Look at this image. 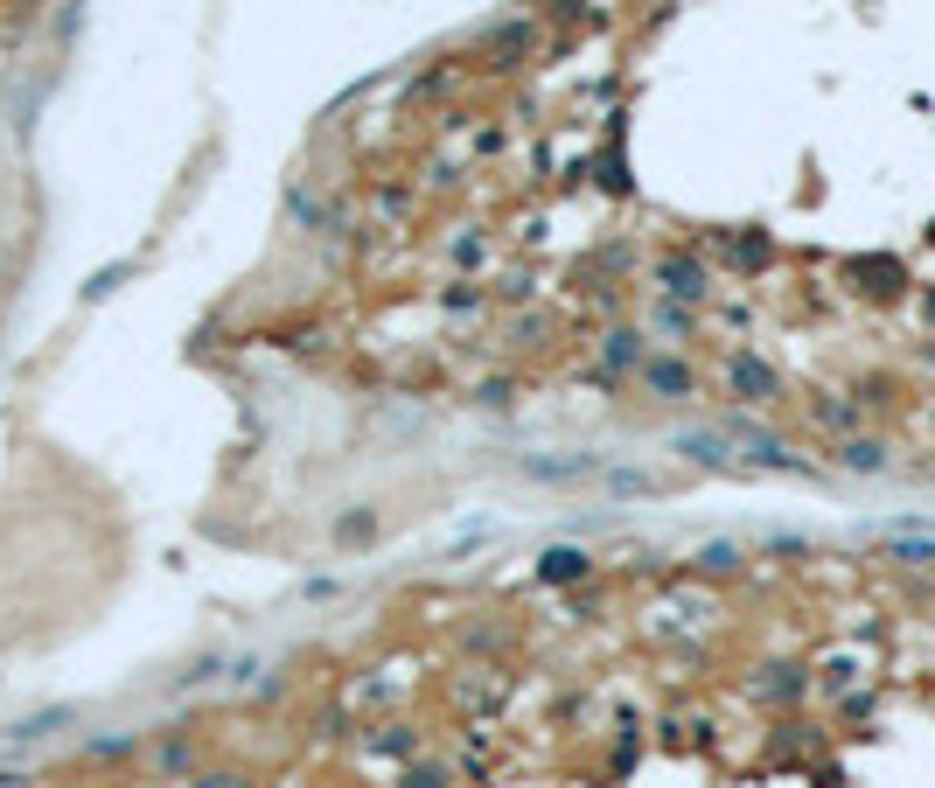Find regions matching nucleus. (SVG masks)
I'll list each match as a JSON object with an SVG mask.
<instances>
[{
    "label": "nucleus",
    "mask_w": 935,
    "mask_h": 788,
    "mask_svg": "<svg viewBox=\"0 0 935 788\" xmlns=\"http://www.w3.org/2000/svg\"><path fill=\"white\" fill-rule=\"evenodd\" d=\"M601 189H607V196H628V189H636V182H628V168H622V147L601 153Z\"/></svg>",
    "instance_id": "nucleus-19"
},
{
    "label": "nucleus",
    "mask_w": 935,
    "mask_h": 788,
    "mask_svg": "<svg viewBox=\"0 0 935 788\" xmlns=\"http://www.w3.org/2000/svg\"><path fill=\"white\" fill-rule=\"evenodd\" d=\"M524 475L531 482H580V475H601V460L594 454H531Z\"/></svg>",
    "instance_id": "nucleus-8"
},
{
    "label": "nucleus",
    "mask_w": 935,
    "mask_h": 788,
    "mask_svg": "<svg viewBox=\"0 0 935 788\" xmlns=\"http://www.w3.org/2000/svg\"><path fill=\"white\" fill-rule=\"evenodd\" d=\"M636 384L657 398V406H684V398H698V370L684 356H663V350H650V363L636 370Z\"/></svg>",
    "instance_id": "nucleus-3"
},
{
    "label": "nucleus",
    "mask_w": 935,
    "mask_h": 788,
    "mask_svg": "<svg viewBox=\"0 0 935 788\" xmlns=\"http://www.w3.org/2000/svg\"><path fill=\"white\" fill-rule=\"evenodd\" d=\"M650 279H657L671 300H692V307H698V300H712V273H705V265H698L692 252H663Z\"/></svg>",
    "instance_id": "nucleus-5"
},
{
    "label": "nucleus",
    "mask_w": 935,
    "mask_h": 788,
    "mask_svg": "<svg viewBox=\"0 0 935 788\" xmlns=\"http://www.w3.org/2000/svg\"><path fill=\"white\" fill-rule=\"evenodd\" d=\"M475 398H482V406H510V384L489 377V384H475Z\"/></svg>",
    "instance_id": "nucleus-28"
},
{
    "label": "nucleus",
    "mask_w": 935,
    "mask_h": 788,
    "mask_svg": "<svg viewBox=\"0 0 935 788\" xmlns=\"http://www.w3.org/2000/svg\"><path fill=\"white\" fill-rule=\"evenodd\" d=\"M642 363H650V342H642V329H607V335H601V377H636Z\"/></svg>",
    "instance_id": "nucleus-7"
},
{
    "label": "nucleus",
    "mask_w": 935,
    "mask_h": 788,
    "mask_svg": "<svg viewBox=\"0 0 935 788\" xmlns=\"http://www.w3.org/2000/svg\"><path fill=\"white\" fill-rule=\"evenodd\" d=\"M586 572H594V559H586L580 545H551L545 559H538V580H545V586H580Z\"/></svg>",
    "instance_id": "nucleus-9"
},
{
    "label": "nucleus",
    "mask_w": 935,
    "mask_h": 788,
    "mask_svg": "<svg viewBox=\"0 0 935 788\" xmlns=\"http://www.w3.org/2000/svg\"><path fill=\"white\" fill-rule=\"evenodd\" d=\"M922 321H928V329H935V286H928V294H922Z\"/></svg>",
    "instance_id": "nucleus-29"
},
{
    "label": "nucleus",
    "mask_w": 935,
    "mask_h": 788,
    "mask_svg": "<svg viewBox=\"0 0 935 788\" xmlns=\"http://www.w3.org/2000/svg\"><path fill=\"white\" fill-rule=\"evenodd\" d=\"M140 754V740L133 733H105V740H84V761H133Z\"/></svg>",
    "instance_id": "nucleus-16"
},
{
    "label": "nucleus",
    "mask_w": 935,
    "mask_h": 788,
    "mask_svg": "<svg viewBox=\"0 0 935 788\" xmlns=\"http://www.w3.org/2000/svg\"><path fill=\"white\" fill-rule=\"evenodd\" d=\"M64 719H70V712H35V719H22V726H14V733H8V740H14V746H28V740H43V733H56V726H64Z\"/></svg>",
    "instance_id": "nucleus-20"
},
{
    "label": "nucleus",
    "mask_w": 935,
    "mask_h": 788,
    "mask_svg": "<svg viewBox=\"0 0 935 788\" xmlns=\"http://www.w3.org/2000/svg\"><path fill=\"white\" fill-rule=\"evenodd\" d=\"M893 559H908V566H935V545H922V537H893Z\"/></svg>",
    "instance_id": "nucleus-23"
},
{
    "label": "nucleus",
    "mask_w": 935,
    "mask_h": 788,
    "mask_svg": "<svg viewBox=\"0 0 935 788\" xmlns=\"http://www.w3.org/2000/svg\"><path fill=\"white\" fill-rule=\"evenodd\" d=\"M126 273H133V259H119V265H105V273H99V279H91V286H84V300H105V294H112V286H119V279H126Z\"/></svg>",
    "instance_id": "nucleus-22"
},
{
    "label": "nucleus",
    "mask_w": 935,
    "mask_h": 788,
    "mask_svg": "<svg viewBox=\"0 0 935 788\" xmlns=\"http://www.w3.org/2000/svg\"><path fill=\"white\" fill-rule=\"evenodd\" d=\"M189 788H259V781L238 775V767H209V775H189Z\"/></svg>",
    "instance_id": "nucleus-21"
},
{
    "label": "nucleus",
    "mask_w": 935,
    "mask_h": 788,
    "mask_svg": "<svg viewBox=\"0 0 935 788\" xmlns=\"http://www.w3.org/2000/svg\"><path fill=\"white\" fill-rule=\"evenodd\" d=\"M370 537H377V516L370 510H356V516H342V524H335V545H370Z\"/></svg>",
    "instance_id": "nucleus-18"
},
{
    "label": "nucleus",
    "mask_w": 935,
    "mask_h": 788,
    "mask_svg": "<svg viewBox=\"0 0 935 788\" xmlns=\"http://www.w3.org/2000/svg\"><path fill=\"white\" fill-rule=\"evenodd\" d=\"M692 572H705V580H733L740 572V545H705L692 559Z\"/></svg>",
    "instance_id": "nucleus-14"
},
{
    "label": "nucleus",
    "mask_w": 935,
    "mask_h": 788,
    "mask_svg": "<svg viewBox=\"0 0 935 788\" xmlns=\"http://www.w3.org/2000/svg\"><path fill=\"white\" fill-rule=\"evenodd\" d=\"M398 788H454V775L441 761H406V775H398Z\"/></svg>",
    "instance_id": "nucleus-17"
},
{
    "label": "nucleus",
    "mask_w": 935,
    "mask_h": 788,
    "mask_svg": "<svg viewBox=\"0 0 935 788\" xmlns=\"http://www.w3.org/2000/svg\"><path fill=\"white\" fill-rule=\"evenodd\" d=\"M454 259H461V265H482L489 244H482V238H454Z\"/></svg>",
    "instance_id": "nucleus-27"
},
{
    "label": "nucleus",
    "mask_w": 935,
    "mask_h": 788,
    "mask_svg": "<svg viewBox=\"0 0 935 788\" xmlns=\"http://www.w3.org/2000/svg\"><path fill=\"white\" fill-rule=\"evenodd\" d=\"M845 279H852L858 300H893V294H908V265L893 259V252H880V259H852Z\"/></svg>",
    "instance_id": "nucleus-4"
},
{
    "label": "nucleus",
    "mask_w": 935,
    "mask_h": 788,
    "mask_svg": "<svg viewBox=\"0 0 935 788\" xmlns=\"http://www.w3.org/2000/svg\"><path fill=\"white\" fill-rule=\"evenodd\" d=\"M671 447H677L684 460H698V468H733V454H727V433H712V426H692V433H677Z\"/></svg>",
    "instance_id": "nucleus-10"
},
{
    "label": "nucleus",
    "mask_w": 935,
    "mask_h": 788,
    "mask_svg": "<svg viewBox=\"0 0 935 788\" xmlns=\"http://www.w3.org/2000/svg\"><path fill=\"white\" fill-rule=\"evenodd\" d=\"M928 244H935V224H928Z\"/></svg>",
    "instance_id": "nucleus-30"
},
{
    "label": "nucleus",
    "mask_w": 935,
    "mask_h": 788,
    "mask_svg": "<svg viewBox=\"0 0 935 788\" xmlns=\"http://www.w3.org/2000/svg\"><path fill=\"white\" fill-rule=\"evenodd\" d=\"M803 733H810V726H775V746H768V761H789L796 746H803Z\"/></svg>",
    "instance_id": "nucleus-24"
},
{
    "label": "nucleus",
    "mask_w": 935,
    "mask_h": 788,
    "mask_svg": "<svg viewBox=\"0 0 935 788\" xmlns=\"http://www.w3.org/2000/svg\"><path fill=\"white\" fill-rule=\"evenodd\" d=\"M727 252H733V265H748V273H754V265L775 259V238H768V230H733Z\"/></svg>",
    "instance_id": "nucleus-12"
},
{
    "label": "nucleus",
    "mask_w": 935,
    "mask_h": 788,
    "mask_svg": "<svg viewBox=\"0 0 935 788\" xmlns=\"http://www.w3.org/2000/svg\"><path fill=\"white\" fill-rule=\"evenodd\" d=\"M370 754H391V761H419V733H412V726H385V733L370 740Z\"/></svg>",
    "instance_id": "nucleus-15"
},
{
    "label": "nucleus",
    "mask_w": 935,
    "mask_h": 788,
    "mask_svg": "<svg viewBox=\"0 0 935 788\" xmlns=\"http://www.w3.org/2000/svg\"><path fill=\"white\" fill-rule=\"evenodd\" d=\"M727 391H733V406H775L782 398V370L761 363L754 350H733L727 356Z\"/></svg>",
    "instance_id": "nucleus-1"
},
{
    "label": "nucleus",
    "mask_w": 935,
    "mask_h": 788,
    "mask_svg": "<svg viewBox=\"0 0 935 788\" xmlns=\"http://www.w3.org/2000/svg\"><path fill=\"white\" fill-rule=\"evenodd\" d=\"M155 767L161 775H189V767H196V733H168L155 746Z\"/></svg>",
    "instance_id": "nucleus-13"
},
{
    "label": "nucleus",
    "mask_w": 935,
    "mask_h": 788,
    "mask_svg": "<svg viewBox=\"0 0 935 788\" xmlns=\"http://www.w3.org/2000/svg\"><path fill=\"white\" fill-rule=\"evenodd\" d=\"M719 433H727V439H740V447H748V460H761V468H782V475H810V468H803V460H796L789 447H782L775 433H761L754 419H740V412H733V419H727Z\"/></svg>",
    "instance_id": "nucleus-6"
},
{
    "label": "nucleus",
    "mask_w": 935,
    "mask_h": 788,
    "mask_svg": "<svg viewBox=\"0 0 935 788\" xmlns=\"http://www.w3.org/2000/svg\"><path fill=\"white\" fill-rule=\"evenodd\" d=\"M837 468H852V475H887V439H866V433L837 439Z\"/></svg>",
    "instance_id": "nucleus-11"
},
{
    "label": "nucleus",
    "mask_w": 935,
    "mask_h": 788,
    "mask_svg": "<svg viewBox=\"0 0 935 788\" xmlns=\"http://www.w3.org/2000/svg\"><path fill=\"white\" fill-rule=\"evenodd\" d=\"M657 329L663 335H692V315H684V307H657Z\"/></svg>",
    "instance_id": "nucleus-25"
},
{
    "label": "nucleus",
    "mask_w": 935,
    "mask_h": 788,
    "mask_svg": "<svg viewBox=\"0 0 935 788\" xmlns=\"http://www.w3.org/2000/svg\"><path fill=\"white\" fill-rule=\"evenodd\" d=\"M754 705H768V712H789V705H803L810 690H817V670H803V663H768V670H754Z\"/></svg>",
    "instance_id": "nucleus-2"
},
{
    "label": "nucleus",
    "mask_w": 935,
    "mask_h": 788,
    "mask_svg": "<svg viewBox=\"0 0 935 788\" xmlns=\"http://www.w3.org/2000/svg\"><path fill=\"white\" fill-rule=\"evenodd\" d=\"M447 307H454V315H475V307H482V294L461 279V286H447Z\"/></svg>",
    "instance_id": "nucleus-26"
}]
</instances>
